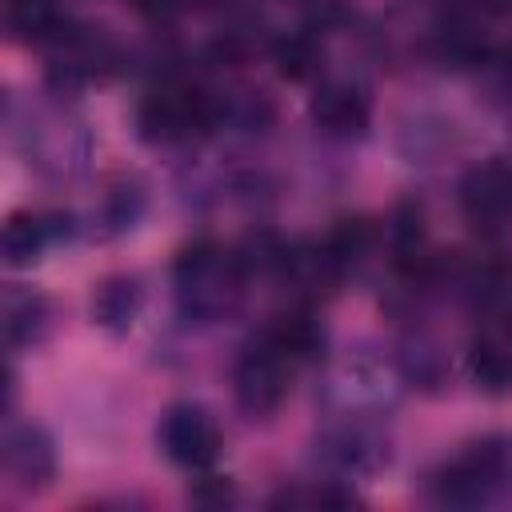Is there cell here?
Masks as SVG:
<instances>
[{"label":"cell","instance_id":"6","mask_svg":"<svg viewBox=\"0 0 512 512\" xmlns=\"http://www.w3.org/2000/svg\"><path fill=\"white\" fill-rule=\"evenodd\" d=\"M460 208L476 228H500L512 216V168L500 160L476 164L460 180Z\"/></svg>","mask_w":512,"mask_h":512},{"label":"cell","instance_id":"9","mask_svg":"<svg viewBox=\"0 0 512 512\" xmlns=\"http://www.w3.org/2000/svg\"><path fill=\"white\" fill-rule=\"evenodd\" d=\"M312 120L328 136H356V132H364V124H368V96H364V88H356L348 80L324 84L312 96Z\"/></svg>","mask_w":512,"mask_h":512},{"label":"cell","instance_id":"10","mask_svg":"<svg viewBox=\"0 0 512 512\" xmlns=\"http://www.w3.org/2000/svg\"><path fill=\"white\" fill-rule=\"evenodd\" d=\"M260 336H268L296 364L308 360V356H316V348H320V324H316V316L308 308H284V312H276L272 324Z\"/></svg>","mask_w":512,"mask_h":512},{"label":"cell","instance_id":"2","mask_svg":"<svg viewBox=\"0 0 512 512\" xmlns=\"http://www.w3.org/2000/svg\"><path fill=\"white\" fill-rule=\"evenodd\" d=\"M216 120V104L204 88L188 80H164L156 84L140 108H136V128L152 144H180L196 132H204Z\"/></svg>","mask_w":512,"mask_h":512},{"label":"cell","instance_id":"11","mask_svg":"<svg viewBox=\"0 0 512 512\" xmlns=\"http://www.w3.org/2000/svg\"><path fill=\"white\" fill-rule=\"evenodd\" d=\"M136 312H140V288H136L132 276H108V280L96 288V296H92V316H96V324L108 328V332L132 328Z\"/></svg>","mask_w":512,"mask_h":512},{"label":"cell","instance_id":"14","mask_svg":"<svg viewBox=\"0 0 512 512\" xmlns=\"http://www.w3.org/2000/svg\"><path fill=\"white\" fill-rule=\"evenodd\" d=\"M276 68L288 80H308L320 68V44L308 32H288L276 40Z\"/></svg>","mask_w":512,"mask_h":512},{"label":"cell","instance_id":"4","mask_svg":"<svg viewBox=\"0 0 512 512\" xmlns=\"http://www.w3.org/2000/svg\"><path fill=\"white\" fill-rule=\"evenodd\" d=\"M292 372H296V360L284 356L268 336H256L236 356V368H232L236 404L248 416H272L292 388Z\"/></svg>","mask_w":512,"mask_h":512},{"label":"cell","instance_id":"18","mask_svg":"<svg viewBox=\"0 0 512 512\" xmlns=\"http://www.w3.org/2000/svg\"><path fill=\"white\" fill-rule=\"evenodd\" d=\"M484 64H496L500 80L512 88V44H508V48H500V52H488V60H484Z\"/></svg>","mask_w":512,"mask_h":512},{"label":"cell","instance_id":"17","mask_svg":"<svg viewBox=\"0 0 512 512\" xmlns=\"http://www.w3.org/2000/svg\"><path fill=\"white\" fill-rule=\"evenodd\" d=\"M192 500H204V504H224V500H232V488H228L224 480H216V476H212V492L196 488V492H192Z\"/></svg>","mask_w":512,"mask_h":512},{"label":"cell","instance_id":"1","mask_svg":"<svg viewBox=\"0 0 512 512\" xmlns=\"http://www.w3.org/2000/svg\"><path fill=\"white\" fill-rule=\"evenodd\" d=\"M172 276H176L180 312L200 320V324H212L236 304L244 264L232 252L216 248L212 240H200V244H192L176 256Z\"/></svg>","mask_w":512,"mask_h":512},{"label":"cell","instance_id":"16","mask_svg":"<svg viewBox=\"0 0 512 512\" xmlns=\"http://www.w3.org/2000/svg\"><path fill=\"white\" fill-rule=\"evenodd\" d=\"M276 508H344L352 504V492L336 488V484H300V488H284L272 496Z\"/></svg>","mask_w":512,"mask_h":512},{"label":"cell","instance_id":"12","mask_svg":"<svg viewBox=\"0 0 512 512\" xmlns=\"http://www.w3.org/2000/svg\"><path fill=\"white\" fill-rule=\"evenodd\" d=\"M8 28L20 40H60L64 16L56 0H8Z\"/></svg>","mask_w":512,"mask_h":512},{"label":"cell","instance_id":"15","mask_svg":"<svg viewBox=\"0 0 512 512\" xmlns=\"http://www.w3.org/2000/svg\"><path fill=\"white\" fill-rule=\"evenodd\" d=\"M44 328V300L40 296H12L4 304V332H8V344H24V340H36Z\"/></svg>","mask_w":512,"mask_h":512},{"label":"cell","instance_id":"13","mask_svg":"<svg viewBox=\"0 0 512 512\" xmlns=\"http://www.w3.org/2000/svg\"><path fill=\"white\" fill-rule=\"evenodd\" d=\"M48 240H52V224H48L44 216L16 212V216L4 224V236H0L4 260H8V264H28V260H36V256L48 248Z\"/></svg>","mask_w":512,"mask_h":512},{"label":"cell","instance_id":"5","mask_svg":"<svg viewBox=\"0 0 512 512\" xmlns=\"http://www.w3.org/2000/svg\"><path fill=\"white\" fill-rule=\"evenodd\" d=\"M160 448L172 464H180L188 472H204L220 456V428L204 408L176 404L160 420Z\"/></svg>","mask_w":512,"mask_h":512},{"label":"cell","instance_id":"8","mask_svg":"<svg viewBox=\"0 0 512 512\" xmlns=\"http://www.w3.org/2000/svg\"><path fill=\"white\" fill-rule=\"evenodd\" d=\"M4 468L20 488H44L56 472L52 436L40 424H12L4 432Z\"/></svg>","mask_w":512,"mask_h":512},{"label":"cell","instance_id":"7","mask_svg":"<svg viewBox=\"0 0 512 512\" xmlns=\"http://www.w3.org/2000/svg\"><path fill=\"white\" fill-rule=\"evenodd\" d=\"M468 372L488 392L512 388V308L492 312L468 344Z\"/></svg>","mask_w":512,"mask_h":512},{"label":"cell","instance_id":"3","mask_svg":"<svg viewBox=\"0 0 512 512\" xmlns=\"http://www.w3.org/2000/svg\"><path fill=\"white\" fill-rule=\"evenodd\" d=\"M508 460H512V452L504 440H476L432 476V496L440 504H456V508L484 504L508 480Z\"/></svg>","mask_w":512,"mask_h":512}]
</instances>
